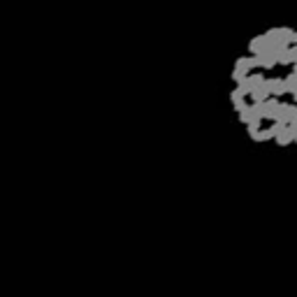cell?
I'll list each match as a JSON object with an SVG mask.
<instances>
[{
    "instance_id": "obj_2",
    "label": "cell",
    "mask_w": 297,
    "mask_h": 297,
    "mask_svg": "<svg viewBox=\"0 0 297 297\" xmlns=\"http://www.w3.org/2000/svg\"><path fill=\"white\" fill-rule=\"evenodd\" d=\"M295 72H297V63H295Z\"/></svg>"
},
{
    "instance_id": "obj_1",
    "label": "cell",
    "mask_w": 297,
    "mask_h": 297,
    "mask_svg": "<svg viewBox=\"0 0 297 297\" xmlns=\"http://www.w3.org/2000/svg\"><path fill=\"white\" fill-rule=\"evenodd\" d=\"M274 139H276V144H279V147H286V144H290V142L295 139V135H293V130H290V128H286V130H281Z\"/></svg>"
}]
</instances>
